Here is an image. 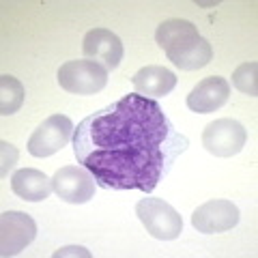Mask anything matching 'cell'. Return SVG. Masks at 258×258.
<instances>
[{
  "instance_id": "8fae6325",
  "label": "cell",
  "mask_w": 258,
  "mask_h": 258,
  "mask_svg": "<svg viewBox=\"0 0 258 258\" xmlns=\"http://www.w3.org/2000/svg\"><path fill=\"white\" fill-rule=\"evenodd\" d=\"M136 93L142 97H164L176 86V76L170 69L159 67V64H149L142 67L138 74L132 78Z\"/></svg>"
},
{
  "instance_id": "6da1fadb",
  "label": "cell",
  "mask_w": 258,
  "mask_h": 258,
  "mask_svg": "<svg viewBox=\"0 0 258 258\" xmlns=\"http://www.w3.org/2000/svg\"><path fill=\"white\" fill-rule=\"evenodd\" d=\"M157 101L138 93L86 116L74 136L78 161L110 189L151 194L187 149Z\"/></svg>"
},
{
  "instance_id": "9a60e30c",
  "label": "cell",
  "mask_w": 258,
  "mask_h": 258,
  "mask_svg": "<svg viewBox=\"0 0 258 258\" xmlns=\"http://www.w3.org/2000/svg\"><path fill=\"white\" fill-rule=\"evenodd\" d=\"M24 84L9 74L0 76V114L11 116L24 103Z\"/></svg>"
},
{
  "instance_id": "2e32d148",
  "label": "cell",
  "mask_w": 258,
  "mask_h": 258,
  "mask_svg": "<svg viewBox=\"0 0 258 258\" xmlns=\"http://www.w3.org/2000/svg\"><path fill=\"white\" fill-rule=\"evenodd\" d=\"M232 84L243 95L256 97L258 95V64L256 62H243L239 64L232 74Z\"/></svg>"
},
{
  "instance_id": "7a4b0ae2",
  "label": "cell",
  "mask_w": 258,
  "mask_h": 258,
  "mask_svg": "<svg viewBox=\"0 0 258 258\" xmlns=\"http://www.w3.org/2000/svg\"><path fill=\"white\" fill-rule=\"evenodd\" d=\"M136 215L151 237L161 241H172L183 232V220L179 211L161 198H142L136 205Z\"/></svg>"
},
{
  "instance_id": "e0dca14e",
  "label": "cell",
  "mask_w": 258,
  "mask_h": 258,
  "mask_svg": "<svg viewBox=\"0 0 258 258\" xmlns=\"http://www.w3.org/2000/svg\"><path fill=\"white\" fill-rule=\"evenodd\" d=\"M0 153H3V166H0V176H5L9 174V170L15 166V161H18V149L13 147L11 142H7L3 140L0 142Z\"/></svg>"
},
{
  "instance_id": "ac0fdd59",
  "label": "cell",
  "mask_w": 258,
  "mask_h": 258,
  "mask_svg": "<svg viewBox=\"0 0 258 258\" xmlns=\"http://www.w3.org/2000/svg\"><path fill=\"white\" fill-rule=\"evenodd\" d=\"M60 256H84V258H88L91 254L86 252L84 247H62V249H58V252H54V258H60Z\"/></svg>"
},
{
  "instance_id": "52a82bcc",
  "label": "cell",
  "mask_w": 258,
  "mask_h": 258,
  "mask_svg": "<svg viewBox=\"0 0 258 258\" xmlns=\"http://www.w3.org/2000/svg\"><path fill=\"white\" fill-rule=\"evenodd\" d=\"M54 194L69 205H84L95 196V176L80 166H64L52 176Z\"/></svg>"
},
{
  "instance_id": "9c48e42d",
  "label": "cell",
  "mask_w": 258,
  "mask_h": 258,
  "mask_svg": "<svg viewBox=\"0 0 258 258\" xmlns=\"http://www.w3.org/2000/svg\"><path fill=\"white\" fill-rule=\"evenodd\" d=\"M82 50L88 60L103 64L108 71L116 69L118 62L123 60V41L118 39V35H114V32L108 28L88 30L84 37Z\"/></svg>"
},
{
  "instance_id": "7c38bea8",
  "label": "cell",
  "mask_w": 258,
  "mask_h": 258,
  "mask_svg": "<svg viewBox=\"0 0 258 258\" xmlns=\"http://www.w3.org/2000/svg\"><path fill=\"white\" fill-rule=\"evenodd\" d=\"M11 189L15 196H20L26 203H41L50 196L52 187V179L35 168H22L11 176Z\"/></svg>"
},
{
  "instance_id": "3957f363",
  "label": "cell",
  "mask_w": 258,
  "mask_h": 258,
  "mask_svg": "<svg viewBox=\"0 0 258 258\" xmlns=\"http://www.w3.org/2000/svg\"><path fill=\"white\" fill-rule=\"evenodd\" d=\"M58 84L71 95H95L108 84V69L95 60H69L60 64Z\"/></svg>"
},
{
  "instance_id": "8992f818",
  "label": "cell",
  "mask_w": 258,
  "mask_h": 258,
  "mask_svg": "<svg viewBox=\"0 0 258 258\" xmlns=\"http://www.w3.org/2000/svg\"><path fill=\"white\" fill-rule=\"evenodd\" d=\"M37 237V224L28 213L5 211L0 215V254L5 258L20 254Z\"/></svg>"
},
{
  "instance_id": "ba28073f",
  "label": "cell",
  "mask_w": 258,
  "mask_h": 258,
  "mask_svg": "<svg viewBox=\"0 0 258 258\" xmlns=\"http://www.w3.org/2000/svg\"><path fill=\"white\" fill-rule=\"evenodd\" d=\"M239 224V209L230 200H209L191 215V226L203 235L232 230Z\"/></svg>"
},
{
  "instance_id": "4fadbf2b",
  "label": "cell",
  "mask_w": 258,
  "mask_h": 258,
  "mask_svg": "<svg viewBox=\"0 0 258 258\" xmlns=\"http://www.w3.org/2000/svg\"><path fill=\"white\" fill-rule=\"evenodd\" d=\"M196 37H200L198 28L187 20H166L164 24H159L155 32V41L166 54L176 52L179 47L194 41Z\"/></svg>"
},
{
  "instance_id": "277c9868",
  "label": "cell",
  "mask_w": 258,
  "mask_h": 258,
  "mask_svg": "<svg viewBox=\"0 0 258 258\" xmlns=\"http://www.w3.org/2000/svg\"><path fill=\"white\" fill-rule=\"evenodd\" d=\"M247 140L245 127L235 118H217L203 132V147L215 157H232L243 151Z\"/></svg>"
},
{
  "instance_id": "30bf717a",
  "label": "cell",
  "mask_w": 258,
  "mask_h": 258,
  "mask_svg": "<svg viewBox=\"0 0 258 258\" xmlns=\"http://www.w3.org/2000/svg\"><path fill=\"white\" fill-rule=\"evenodd\" d=\"M230 97V84L220 76L205 78L191 88L187 95V108L198 114H209V112L220 110Z\"/></svg>"
},
{
  "instance_id": "5b68a950",
  "label": "cell",
  "mask_w": 258,
  "mask_h": 258,
  "mask_svg": "<svg viewBox=\"0 0 258 258\" xmlns=\"http://www.w3.org/2000/svg\"><path fill=\"white\" fill-rule=\"evenodd\" d=\"M76 127L69 116L64 114H52L45 118L41 125L35 129V134L28 140V153L32 157H50L58 153L62 147H67Z\"/></svg>"
},
{
  "instance_id": "5bb4252c",
  "label": "cell",
  "mask_w": 258,
  "mask_h": 258,
  "mask_svg": "<svg viewBox=\"0 0 258 258\" xmlns=\"http://www.w3.org/2000/svg\"><path fill=\"white\" fill-rule=\"evenodd\" d=\"M168 60H170L174 67H179L183 71H196L207 67L213 58V47L207 41L205 37H196L194 41L185 43L183 47H179L172 54H166Z\"/></svg>"
}]
</instances>
